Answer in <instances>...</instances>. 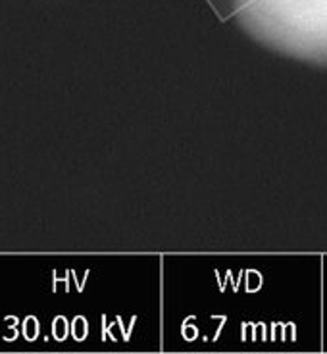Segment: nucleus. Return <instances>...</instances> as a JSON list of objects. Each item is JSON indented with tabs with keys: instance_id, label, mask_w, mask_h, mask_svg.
Masks as SVG:
<instances>
[{
	"instance_id": "nucleus-1",
	"label": "nucleus",
	"mask_w": 327,
	"mask_h": 354,
	"mask_svg": "<svg viewBox=\"0 0 327 354\" xmlns=\"http://www.w3.org/2000/svg\"><path fill=\"white\" fill-rule=\"evenodd\" d=\"M231 10L262 46L327 68V0H231Z\"/></svg>"
}]
</instances>
